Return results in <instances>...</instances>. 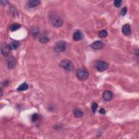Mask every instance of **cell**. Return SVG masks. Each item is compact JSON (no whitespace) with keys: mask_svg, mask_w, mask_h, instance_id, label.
Here are the masks:
<instances>
[{"mask_svg":"<svg viewBox=\"0 0 139 139\" xmlns=\"http://www.w3.org/2000/svg\"><path fill=\"white\" fill-rule=\"evenodd\" d=\"M49 18L51 24L55 27H60L63 25V20L58 14H51Z\"/></svg>","mask_w":139,"mask_h":139,"instance_id":"cell-1","label":"cell"},{"mask_svg":"<svg viewBox=\"0 0 139 139\" xmlns=\"http://www.w3.org/2000/svg\"><path fill=\"white\" fill-rule=\"evenodd\" d=\"M76 75L79 80H84L87 79L89 76V74L85 69H79L77 70Z\"/></svg>","mask_w":139,"mask_h":139,"instance_id":"cell-2","label":"cell"},{"mask_svg":"<svg viewBox=\"0 0 139 139\" xmlns=\"http://www.w3.org/2000/svg\"><path fill=\"white\" fill-rule=\"evenodd\" d=\"M60 66L66 71H71L74 68V65L70 60L65 59L60 63Z\"/></svg>","mask_w":139,"mask_h":139,"instance_id":"cell-3","label":"cell"},{"mask_svg":"<svg viewBox=\"0 0 139 139\" xmlns=\"http://www.w3.org/2000/svg\"><path fill=\"white\" fill-rule=\"evenodd\" d=\"M95 67H96V69L97 70L102 72V71L107 70L109 67V64L105 61L100 60V61H97L96 62Z\"/></svg>","mask_w":139,"mask_h":139,"instance_id":"cell-4","label":"cell"},{"mask_svg":"<svg viewBox=\"0 0 139 139\" xmlns=\"http://www.w3.org/2000/svg\"><path fill=\"white\" fill-rule=\"evenodd\" d=\"M66 48V43L64 41H59L56 43L55 46V50L56 52H63Z\"/></svg>","mask_w":139,"mask_h":139,"instance_id":"cell-5","label":"cell"},{"mask_svg":"<svg viewBox=\"0 0 139 139\" xmlns=\"http://www.w3.org/2000/svg\"><path fill=\"white\" fill-rule=\"evenodd\" d=\"M113 94L111 91L109 90H106L103 93V98L106 101H109L112 99Z\"/></svg>","mask_w":139,"mask_h":139,"instance_id":"cell-6","label":"cell"},{"mask_svg":"<svg viewBox=\"0 0 139 139\" xmlns=\"http://www.w3.org/2000/svg\"><path fill=\"white\" fill-rule=\"evenodd\" d=\"M91 47L94 50H100L104 47V43L101 41H96L92 43Z\"/></svg>","mask_w":139,"mask_h":139,"instance_id":"cell-7","label":"cell"},{"mask_svg":"<svg viewBox=\"0 0 139 139\" xmlns=\"http://www.w3.org/2000/svg\"><path fill=\"white\" fill-rule=\"evenodd\" d=\"M83 38V34L80 30L75 32L73 34V39L74 41H78Z\"/></svg>","mask_w":139,"mask_h":139,"instance_id":"cell-8","label":"cell"},{"mask_svg":"<svg viewBox=\"0 0 139 139\" xmlns=\"http://www.w3.org/2000/svg\"><path fill=\"white\" fill-rule=\"evenodd\" d=\"M122 32L125 35H129L131 33L130 27L128 24L124 25L122 27Z\"/></svg>","mask_w":139,"mask_h":139,"instance_id":"cell-9","label":"cell"},{"mask_svg":"<svg viewBox=\"0 0 139 139\" xmlns=\"http://www.w3.org/2000/svg\"><path fill=\"white\" fill-rule=\"evenodd\" d=\"M10 50L11 49L10 48L9 46V45L5 46L2 49V54L3 56H8L9 54Z\"/></svg>","mask_w":139,"mask_h":139,"instance_id":"cell-10","label":"cell"},{"mask_svg":"<svg viewBox=\"0 0 139 139\" xmlns=\"http://www.w3.org/2000/svg\"><path fill=\"white\" fill-rule=\"evenodd\" d=\"M8 65L9 69H11L14 68L16 65V60L15 59V58L13 57L10 58V59H9Z\"/></svg>","mask_w":139,"mask_h":139,"instance_id":"cell-11","label":"cell"},{"mask_svg":"<svg viewBox=\"0 0 139 139\" xmlns=\"http://www.w3.org/2000/svg\"><path fill=\"white\" fill-rule=\"evenodd\" d=\"M74 116L77 118L81 117L83 115V112L79 109H75L74 110Z\"/></svg>","mask_w":139,"mask_h":139,"instance_id":"cell-12","label":"cell"},{"mask_svg":"<svg viewBox=\"0 0 139 139\" xmlns=\"http://www.w3.org/2000/svg\"><path fill=\"white\" fill-rule=\"evenodd\" d=\"M28 85L27 83H23L21 84L17 88V90L19 91H25L28 89Z\"/></svg>","mask_w":139,"mask_h":139,"instance_id":"cell-13","label":"cell"},{"mask_svg":"<svg viewBox=\"0 0 139 139\" xmlns=\"http://www.w3.org/2000/svg\"><path fill=\"white\" fill-rule=\"evenodd\" d=\"M9 46L11 50H15L19 47V43L17 41H14L13 43H11Z\"/></svg>","mask_w":139,"mask_h":139,"instance_id":"cell-14","label":"cell"},{"mask_svg":"<svg viewBox=\"0 0 139 139\" xmlns=\"http://www.w3.org/2000/svg\"><path fill=\"white\" fill-rule=\"evenodd\" d=\"M40 3V1L38 0H32L28 2V4L31 7H35Z\"/></svg>","mask_w":139,"mask_h":139,"instance_id":"cell-15","label":"cell"},{"mask_svg":"<svg viewBox=\"0 0 139 139\" xmlns=\"http://www.w3.org/2000/svg\"><path fill=\"white\" fill-rule=\"evenodd\" d=\"M20 27H21V25L19 23H14V24L10 26V30L12 32H14V31H16L20 29Z\"/></svg>","mask_w":139,"mask_h":139,"instance_id":"cell-16","label":"cell"},{"mask_svg":"<svg viewBox=\"0 0 139 139\" xmlns=\"http://www.w3.org/2000/svg\"><path fill=\"white\" fill-rule=\"evenodd\" d=\"M39 41L41 43H47L49 41V38L46 36H43L40 38Z\"/></svg>","mask_w":139,"mask_h":139,"instance_id":"cell-17","label":"cell"},{"mask_svg":"<svg viewBox=\"0 0 139 139\" xmlns=\"http://www.w3.org/2000/svg\"><path fill=\"white\" fill-rule=\"evenodd\" d=\"M100 37V38H105L108 35V32L106 30H102L100 31L98 34Z\"/></svg>","mask_w":139,"mask_h":139,"instance_id":"cell-18","label":"cell"},{"mask_svg":"<svg viewBox=\"0 0 139 139\" xmlns=\"http://www.w3.org/2000/svg\"><path fill=\"white\" fill-rule=\"evenodd\" d=\"M98 104L96 102H93L91 105V109H92V112L95 113L97 110V109L98 108Z\"/></svg>","mask_w":139,"mask_h":139,"instance_id":"cell-19","label":"cell"},{"mask_svg":"<svg viewBox=\"0 0 139 139\" xmlns=\"http://www.w3.org/2000/svg\"><path fill=\"white\" fill-rule=\"evenodd\" d=\"M39 115L37 114H34L32 116V121L33 122H36V121H38V120H39Z\"/></svg>","mask_w":139,"mask_h":139,"instance_id":"cell-20","label":"cell"},{"mask_svg":"<svg viewBox=\"0 0 139 139\" xmlns=\"http://www.w3.org/2000/svg\"><path fill=\"white\" fill-rule=\"evenodd\" d=\"M121 3L122 1H121V0H116V1H114V5L117 8L120 7L121 5Z\"/></svg>","mask_w":139,"mask_h":139,"instance_id":"cell-21","label":"cell"},{"mask_svg":"<svg viewBox=\"0 0 139 139\" xmlns=\"http://www.w3.org/2000/svg\"><path fill=\"white\" fill-rule=\"evenodd\" d=\"M127 9L126 7H124V8L122 9L121 12V15L124 16L127 13Z\"/></svg>","mask_w":139,"mask_h":139,"instance_id":"cell-22","label":"cell"},{"mask_svg":"<svg viewBox=\"0 0 139 139\" xmlns=\"http://www.w3.org/2000/svg\"><path fill=\"white\" fill-rule=\"evenodd\" d=\"M99 113H100V114H105L106 111H105V109H103V108H100V110H99Z\"/></svg>","mask_w":139,"mask_h":139,"instance_id":"cell-23","label":"cell"},{"mask_svg":"<svg viewBox=\"0 0 139 139\" xmlns=\"http://www.w3.org/2000/svg\"><path fill=\"white\" fill-rule=\"evenodd\" d=\"M4 83H3V84L4 85V86H7L9 84V82L8 81V80H5V81L4 82Z\"/></svg>","mask_w":139,"mask_h":139,"instance_id":"cell-24","label":"cell"},{"mask_svg":"<svg viewBox=\"0 0 139 139\" xmlns=\"http://www.w3.org/2000/svg\"><path fill=\"white\" fill-rule=\"evenodd\" d=\"M1 96L2 97V89H1Z\"/></svg>","mask_w":139,"mask_h":139,"instance_id":"cell-25","label":"cell"}]
</instances>
